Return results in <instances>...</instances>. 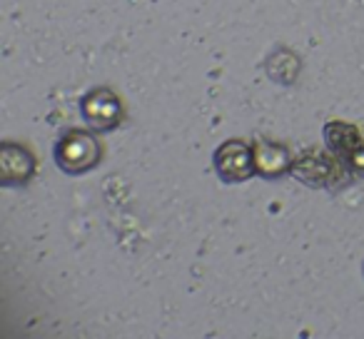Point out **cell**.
<instances>
[{
    "instance_id": "2",
    "label": "cell",
    "mask_w": 364,
    "mask_h": 339,
    "mask_svg": "<svg viewBox=\"0 0 364 339\" xmlns=\"http://www.w3.org/2000/svg\"><path fill=\"white\" fill-rule=\"evenodd\" d=\"M53 157H55V165L60 167L65 175H85L100 165L102 147L90 130L68 127L55 140Z\"/></svg>"
},
{
    "instance_id": "7",
    "label": "cell",
    "mask_w": 364,
    "mask_h": 339,
    "mask_svg": "<svg viewBox=\"0 0 364 339\" xmlns=\"http://www.w3.org/2000/svg\"><path fill=\"white\" fill-rule=\"evenodd\" d=\"M324 145H327V150L334 152L339 160L347 162L349 157L364 145V137L359 135V130L352 122L329 120L327 125H324Z\"/></svg>"
},
{
    "instance_id": "8",
    "label": "cell",
    "mask_w": 364,
    "mask_h": 339,
    "mask_svg": "<svg viewBox=\"0 0 364 339\" xmlns=\"http://www.w3.org/2000/svg\"><path fill=\"white\" fill-rule=\"evenodd\" d=\"M344 165H347V170H349V173L354 175V178L364 180V145L359 147V150L354 152V155L349 157V160L344 162Z\"/></svg>"
},
{
    "instance_id": "4",
    "label": "cell",
    "mask_w": 364,
    "mask_h": 339,
    "mask_svg": "<svg viewBox=\"0 0 364 339\" xmlns=\"http://www.w3.org/2000/svg\"><path fill=\"white\" fill-rule=\"evenodd\" d=\"M213 162H215V173H218V178L223 180L225 185L247 183L250 178L257 175L252 147L245 140H237V137L225 140L223 145L215 150Z\"/></svg>"
},
{
    "instance_id": "9",
    "label": "cell",
    "mask_w": 364,
    "mask_h": 339,
    "mask_svg": "<svg viewBox=\"0 0 364 339\" xmlns=\"http://www.w3.org/2000/svg\"><path fill=\"white\" fill-rule=\"evenodd\" d=\"M362 274H364V267H362Z\"/></svg>"
},
{
    "instance_id": "3",
    "label": "cell",
    "mask_w": 364,
    "mask_h": 339,
    "mask_svg": "<svg viewBox=\"0 0 364 339\" xmlns=\"http://www.w3.org/2000/svg\"><path fill=\"white\" fill-rule=\"evenodd\" d=\"M80 115L92 132H112L125 122V105L110 87H90L80 97Z\"/></svg>"
},
{
    "instance_id": "6",
    "label": "cell",
    "mask_w": 364,
    "mask_h": 339,
    "mask_svg": "<svg viewBox=\"0 0 364 339\" xmlns=\"http://www.w3.org/2000/svg\"><path fill=\"white\" fill-rule=\"evenodd\" d=\"M255 170L262 180H282L292 173V155L284 145L272 142L267 137H257L252 145Z\"/></svg>"
},
{
    "instance_id": "1",
    "label": "cell",
    "mask_w": 364,
    "mask_h": 339,
    "mask_svg": "<svg viewBox=\"0 0 364 339\" xmlns=\"http://www.w3.org/2000/svg\"><path fill=\"white\" fill-rule=\"evenodd\" d=\"M292 178L312 190H334L347 188L354 175L347 170L342 160L334 152H324L319 147H307L292 160Z\"/></svg>"
},
{
    "instance_id": "5",
    "label": "cell",
    "mask_w": 364,
    "mask_h": 339,
    "mask_svg": "<svg viewBox=\"0 0 364 339\" xmlns=\"http://www.w3.org/2000/svg\"><path fill=\"white\" fill-rule=\"evenodd\" d=\"M38 162L28 147L18 142H0V185L3 188H26L36 178Z\"/></svg>"
}]
</instances>
